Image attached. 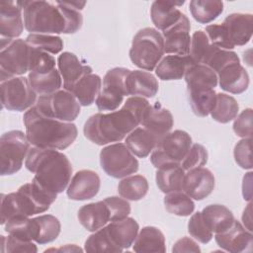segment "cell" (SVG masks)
I'll list each match as a JSON object with an SVG mask.
<instances>
[{"label": "cell", "instance_id": "7c38bea8", "mask_svg": "<svg viewBox=\"0 0 253 253\" xmlns=\"http://www.w3.org/2000/svg\"><path fill=\"white\" fill-rule=\"evenodd\" d=\"M102 169L110 177L121 179L138 170V160L125 143L116 142L104 147L100 152Z\"/></svg>", "mask_w": 253, "mask_h": 253}, {"label": "cell", "instance_id": "603a6c76", "mask_svg": "<svg viewBox=\"0 0 253 253\" xmlns=\"http://www.w3.org/2000/svg\"><path fill=\"white\" fill-rule=\"evenodd\" d=\"M216 75L219 87L231 94H241L249 86V75L240 62L225 66Z\"/></svg>", "mask_w": 253, "mask_h": 253}, {"label": "cell", "instance_id": "816d5d0a", "mask_svg": "<svg viewBox=\"0 0 253 253\" xmlns=\"http://www.w3.org/2000/svg\"><path fill=\"white\" fill-rule=\"evenodd\" d=\"M252 109L248 108L243 110L236 118L233 123V131L235 134L242 138L252 137Z\"/></svg>", "mask_w": 253, "mask_h": 253}, {"label": "cell", "instance_id": "83f0119b", "mask_svg": "<svg viewBox=\"0 0 253 253\" xmlns=\"http://www.w3.org/2000/svg\"><path fill=\"white\" fill-rule=\"evenodd\" d=\"M106 226L112 239L122 249H127L133 244L139 230L137 221L128 216L120 220L111 221Z\"/></svg>", "mask_w": 253, "mask_h": 253}, {"label": "cell", "instance_id": "8fae6325", "mask_svg": "<svg viewBox=\"0 0 253 253\" xmlns=\"http://www.w3.org/2000/svg\"><path fill=\"white\" fill-rule=\"evenodd\" d=\"M35 106L43 116L68 123L73 122L81 111L78 100L65 89L39 96Z\"/></svg>", "mask_w": 253, "mask_h": 253}, {"label": "cell", "instance_id": "d4e9b609", "mask_svg": "<svg viewBox=\"0 0 253 253\" xmlns=\"http://www.w3.org/2000/svg\"><path fill=\"white\" fill-rule=\"evenodd\" d=\"M77 217L80 224L91 232L97 231L111 221L109 208L104 201L82 206L78 211Z\"/></svg>", "mask_w": 253, "mask_h": 253}, {"label": "cell", "instance_id": "2e32d148", "mask_svg": "<svg viewBox=\"0 0 253 253\" xmlns=\"http://www.w3.org/2000/svg\"><path fill=\"white\" fill-rule=\"evenodd\" d=\"M191 24L183 13L177 23L162 32L164 40V53L188 55L190 50Z\"/></svg>", "mask_w": 253, "mask_h": 253}, {"label": "cell", "instance_id": "7dc6e473", "mask_svg": "<svg viewBox=\"0 0 253 253\" xmlns=\"http://www.w3.org/2000/svg\"><path fill=\"white\" fill-rule=\"evenodd\" d=\"M208 157L209 154L207 148L200 143H194L191 145L189 151L182 160L181 166L185 171L203 167L207 164Z\"/></svg>", "mask_w": 253, "mask_h": 253}, {"label": "cell", "instance_id": "1f68e13d", "mask_svg": "<svg viewBox=\"0 0 253 253\" xmlns=\"http://www.w3.org/2000/svg\"><path fill=\"white\" fill-rule=\"evenodd\" d=\"M101 77L92 72L85 75L78 82H76L74 86L69 90V92L75 96L81 106L87 107L95 102L101 91Z\"/></svg>", "mask_w": 253, "mask_h": 253}, {"label": "cell", "instance_id": "ac0fdd59", "mask_svg": "<svg viewBox=\"0 0 253 253\" xmlns=\"http://www.w3.org/2000/svg\"><path fill=\"white\" fill-rule=\"evenodd\" d=\"M220 25L233 47L245 45L251 40L253 32V16L251 14L232 13Z\"/></svg>", "mask_w": 253, "mask_h": 253}, {"label": "cell", "instance_id": "5b68a950", "mask_svg": "<svg viewBox=\"0 0 253 253\" xmlns=\"http://www.w3.org/2000/svg\"><path fill=\"white\" fill-rule=\"evenodd\" d=\"M57 196L32 181L22 185L17 192L1 195V224L14 217H30L47 211Z\"/></svg>", "mask_w": 253, "mask_h": 253}, {"label": "cell", "instance_id": "52a82bcc", "mask_svg": "<svg viewBox=\"0 0 253 253\" xmlns=\"http://www.w3.org/2000/svg\"><path fill=\"white\" fill-rule=\"evenodd\" d=\"M164 54V40L153 28L139 30L132 39L129 58L138 68L146 71L155 69Z\"/></svg>", "mask_w": 253, "mask_h": 253}, {"label": "cell", "instance_id": "ab89813d", "mask_svg": "<svg viewBox=\"0 0 253 253\" xmlns=\"http://www.w3.org/2000/svg\"><path fill=\"white\" fill-rule=\"evenodd\" d=\"M84 250L86 252H123L120 246H118L115 241L112 239L107 226H103L102 228L95 231L91 234L85 241Z\"/></svg>", "mask_w": 253, "mask_h": 253}, {"label": "cell", "instance_id": "f6af8a7d", "mask_svg": "<svg viewBox=\"0 0 253 253\" xmlns=\"http://www.w3.org/2000/svg\"><path fill=\"white\" fill-rule=\"evenodd\" d=\"M55 58L50 53L32 47L29 67L30 72L41 74L47 73L55 68Z\"/></svg>", "mask_w": 253, "mask_h": 253}, {"label": "cell", "instance_id": "c3c4849f", "mask_svg": "<svg viewBox=\"0 0 253 253\" xmlns=\"http://www.w3.org/2000/svg\"><path fill=\"white\" fill-rule=\"evenodd\" d=\"M1 252L15 253V252H28L36 253L38 252L37 245L32 240L22 239L11 234L7 237L1 235Z\"/></svg>", "mask_w": 253, "mask_h": 253}, {"label": "cell", "instance_id": "681fc988", "mask_svg": "<svg viewBox=\"0 0 253 253\" xmlns=\"http://www.w3.org/2000/svg\"><path fill=\"white\" fill-rule=\"evenodd\" d=\"M109 208L110 220H120L126 218L130 213V205L127 200L124 198H119L116 196L108 197L103 200Z\"/></svg>", "mask_w": 253, "mask_h": 253}, {"label": "cell", "instance_id": "4fadbf2b", "mask_svg": "<svg viewBox=\"0 0 253 253\" xmlns=\"http://www.w3.org/2000/svg\"><path fill=\"white\" fill-rule=\"evenodd\" d=\"M1 81L2 107L9 111L24 112L36 105L37 93L25 76H13Z\"/></svg>", "mask_w": 253, "mask_h": 253}, {"label": "cell", "instance_id": "ba28073f", "mask_svg": "<svg viewBox=\"0 0 253 253\" xmlns=\"http://www.w3.org/2000/svg\"><path fill=\"white\" fill-rule=\"evenodd\" d=\"M32 47L23 39L1 38L0 80L22 76L29 71Z\"/></svg>", "mask_w": 253, "mask_h": 253}, {"label": "cell", "instance_id": "f907efd6", "mask_svg": "<svg viewBox=\"0 0 253 253\" xmlns=\"http://www.w3.org/2000/svg\"><path fill=\"white\" fill-rule=\"evenodd\" d=\"M251 137L242 138L234 146L233 156L238 166L242 169H252V156H251Z\"/></svg>", "mask_w": 253, "mask_h": 253}, {"label": "cell", "instance_id": "f5cc1de1", "mask_svg": "<svg viewBox=\"0 0 253 253\" xmlns=\"http://www.w3.org/2000/svg\"><path fill=\"white\" fill-rule=\"evenodd\" d=\"M205 33L207 34L209 41L211 44L227 50L234 48L228 42L226 35L220 24H212L207 26Z\"/></svg>", "mask_w": 253, "mask_h": 253}, {"label": "cell", "instance_id": "6da1fadb", "mask_svg": "<svg viewBox=\"0 0 253 253\" xmlns=\"http://www.w3.org/2000/svg\"><path fill=\"white\" fill-rule=\"evenodd\" d=\"M148 105L149 102L145 98L131 96L120 110L91 116L84 125V135L97 145L120 142L140 125Z\"/></svg>", "mask_w": 253, "mask_h": 253}, {"label": "cell", "instance_id": "e0dca14e", "mask_svg": "<svg viewBox=\"0 0 253 253\" xmlns=\"http://www.w3.org/2000/svg\"><path fill=\"white\" fill-rule=\"evenodd\" d=\"M215 180L211 170L204 167L194 168L185 173L183 191L192 199L202 201L214 189Z\"/></svg>", "mask_w": 253, "mask_h": 253}, {"label": "cell", "instance_id": "30bf717a", "mask_svg": "<svg viewBox=\"0 0 253 253\" xmlns=\"http://www.w3.org/2000/svg\"><path fill=\"white\" fill-rule=\"evenodd\" d=\"M192 145V137L184 130L176 129L163 136L150 155L152 165L158 169L164 165L181 164Z\"/></svg>", "mask_w": 253, "mask_h": 253}, {"label": "cell", "instance_id": "277c9868", "mask_svg": "<svg viewBox=\"0 0 253 253\" xmlns=\"http://www.w3.org/2000/svg\"><path fill=\"white\" fill-rule=\"evenodd\" d=\"M23 123L28 140L31 145L37 147L63 150L74 142L78 134L77 127L73 123L43 116L36 106L25 112Z\"/></svg>", "mask_w": 253, "mask_h": 253}, {"label": "cell", "instance_id": "44dd1931", "mask_svg": "<svg viewBox=\"0 0 253 253\" xmlns=\"http://www.w3.org/2000/svg\"><path fill=\"white\" fill-rule=\"evenodd\" d=\"M21 1H4L0 4L1 38L17 39L24 30Z\"/></svg>", "mask_w": 253, "mask_h": 253}, {"label": "cell", "instance_id": "8d00e7d4", "mask_svg": "<svg viewBox=\"0 0 253 253\" xmlns=\"http://www.w3.org/2000/svg\"><path fill=\"white\" fill-rule=\"evenodd\" d=\"M193 18L200 24H209L223 12V2L219 0H192L189 4Z\"/></svg>", "mask_w": 253, "mask_h": 253}, {"label": "cell", "instance_id": "9f6ffc18", "mask_svg": "<svg viewBox=\"0 0 253 253\" xmlns=\"http://www.w3.org/2000/svg\"><path fill=\"white\" fill-rule=\"evenodd\" d=\"M49 251H63V252H74V251H82V249L75 244H66L65 246H61L59 248H50L45 250L44 252H49Z\"/></svg>", "mask_w": 253, "mask_h": 253}, {"label": "cell", "instance_id": "5bb4252c", "mask_svg": "<svg viewBox=\"0 0 253 253\" xmlns=\"http://www.w3.org/2000/svg\"><path fill=\"white\" fill-rule=\"evenodd\" d=\"M129 69L115 67L107 71L103 78V88L97 96L95 103L99 111H116L127 96L126 90V78Z\"/></svg>", "mask_w": 253, "mask_h": 253}, {"label": "cell", "instance_id": "7402d4cb", "mask_svg": "<svg viewBox=\"0 0 253 253\" xmlns=\"http://www.w3.org/2000/svg\"><path fill=\"white\" fill-rule=\"evenodd\" d=\"M57 67L63 80V89L67 91H69L82 77L93 71L91 66L83 64L78 57L70 51H64L58 55Z\"/></svg>", "mask_w": 253, "mask_h": 253}, {"label": "cell", "instance_id": "bcb514c9", "mask_svg": "<svg viewBox=\"0 0 253 253\" xmlns=\"http://www.w3.org/2000/svg\"><path fill=\"white\" fill-rule=\"evenodd\" d=\"M188 232L190 235L200 243L207 244L212 238V232L206 224L201 211L192 214L188 222Z\"/></svg>", "mask_w": 253, "mask_h": 253}, {"label": "cell", "instance_id": "8992f818", "mask_svg": "<svg viewBox=\"0 0 253 253\" xmlns=\"http://www.w3.org/2000/svg\"><path fill=\"white\" fill-rule=\"evenodd\" d=\"M5 231L13 236L46 244L55 240L61 229L60 221L52 214H42L33 218L14 217L5 222Z\"/></svg>", "mask_w": 253, "mask_h": 253}, {"label": "cell", "instance_id": "484cf974", "mask_svg": "<svg viewBox=\"0 0 253 253\" xmlns=\"http://www.w3.org/2000/svg\"><path fill=\"white\" fill-rule=\"evenodd\" d=\"M182 2H169V1H154L150 8L151 21L156 27L157 31H165L179 21L182 12L178 9L183 5Z\"/></svg>", "mask_w": 253, "mask_h": 253}, {"label": "cell", "instance_id": "e575fe53", "mask_svg": "<svg viewBox=\"0 0 253 253\" xmlns=\"http://www.w3.org/2000/svg\"><path fill=\"white\" fill-rule=\"evenodd\" d=\"M187 88H209L217 86V75L209 66L204 64L191 65L185 73Z\"/></svg>", "mask_w": 253, "mask_h": 253}, {"label": "cell", "instance_id": "4dcf8cb0", "mask_svg": "<svg viewBox=\"0 0 253 253\" xmlns=\"http://www.w3.org/2000/svg\"><path fill=\"white\" fill-rule=\"evenodd\" d=\"M202 216L212 233H218L228 228L235 220L232 211L223 205L212 204L203 209Z\"/></svg>", "mask_w": 253, "mask_h": 253}, {"label": "cell", "instance_id": "d6a6232c", "mask_svg": "<svg viewBox=\"0 0 253 253\" xmlns=\"http://www.w3.org/2000/svg\"><path fill=\"white\" fill-rule=\"evenodd\" d=\"M185 170L181 164L164 165L156 171V185L158 189L167 194L175 191H183Z\"/></svg>", "mask_w": 253, "mask_h": 253}, {"label": "cell", "instance_id": "cb8c5ba5", "mask_svg": "<svg viewBox=\"0 0 253 253\" xmlns=\"http://www.w3.org/2000/svg\"><path fill=\"white\" fill-rule=\"evenodd\" d=\"M159 84L153 74L143 70H130L126 78L127 95L152 98L158 92Z\"/></svg>", "mask_w": 253, "mask_h": 253}, {"label": "cell", "instance_id": "f1b7e54d", "mask_svg": "<svg viewBox=\"0 0 253 253\" xmlns=\"http://www.w3.org/2000/svg\"><path fill=\"white\" fill-rule=\"evenodd\" d=\"M132 250L137 253L166 252L165 237L163 232L155 226H144L137 233L132 244Z\"/></svg>", "mask_w": 253, "mask_h": 253}, {"label": "cell", "instance_id": "db71d44e", "mask_svg": "<svg viewBox=\"0 0 253 253\" xmlns=\"http://www.w3.org/2000/svg\"><path fill=\"white\" fill-rule=\"evenodd\" d=\"M172 252L180 253V252H201V248L198 243L187 236H184L177 240L172 247Z\"/></svg>", "mask_w": 253, "mask_h": 253}, {"label": "cell", "instance_id": "9c48e42d", "mask_svg": "<svg viewBox=\"0 0 253 253\" xmlns=\"http://www.w3.org/2000/svg\"><path fill=\"white\" fill-rule=\"evenodd\" d=\"M31 148L26 133L22 130H9L0 138V174L13 175L23 166V161Z\"/></svg>", "mask_w": 253, "mask_h": 253}, {"label": "cell", "instance_id": "f35d334b", "mask_svg": "<svg viewBox=\"0 0 253 253\" xmlns=\"http://www.w3.org/2000/svg\"><path fill=\"white\" fill-rule=\"evenodd\" d=\"M238 111L239 105L234 97L225 93H216L215 104L210 114L214 121L227 124L236 118Z\"/></svg>", "mask_w": 253, "mask_h": 253}, {"label": "cell", "instance_id": "ffe728a7", "mask_svg": "<svg viewBox=\"0 0 253 253\" xmlns=\"http://www.w3.org/2000/svg\"><path fill=\"white\" fill-rule=\"evenodd\" d=\"M140 125L142 127L155 135L159 141L169 133L174 125V119L171 112L156 102L153 105H148L145 109Z\"/></svg>", "mask_w": 253, "mask_h": 253}, {"label": "cell", "instance_id": "836d02e7", "mask_svg": "<svg viewBox=\"0 0 253 253\" xmlns=\"http://www.w3.org/2000/svg\"><path fill=\"white\" fill-rule=\"evenodd\" d=\"M188 100L192 111L198 117H207L212 110L216 93L209 88H187Z\"/></svg>", "mask_w": 253, "mask_h": 253}, {"label": "cell", "instance_id": "74e56055", "mask_svg": "<svg viewBox=\"0 0 253 253\" xmlns=\"http://www.w3.org/2000/svg\"><path fill=\"white\" fill-rule=\"evenodd\" d=\"M148 189V182L142 175L126 176L118 185L119 195L127 201H139L143 199Z\"/></svg>", "mask_w": 253, "mask_h": 253}, {"label": "cell", "instance_id": "f546056e", "mask_svg": "<svg viewBox=\"0 0 253 253\" xmlns=\"http://www.w3.org/2000/svg\"><path fill=\"white\" fill-rule=\"evenodd\" d=\"M159 139L144 127L137 126L126 136V145L139 158L148 156L156 147Z\"/></svg>", "mask_w": 253, "mask_h": 253}, {"label": "cell", "instance_id": "d590c367", "mask_svg": "<svg viewBox=\"0 0 253 253\" xmlns=\"http://www.w3.org/2000/svg\"><path fill=\"white\" fill-rule=\"evenodd\" d=\"M29 82L37 95H48L60 90L62 86V78L57 69H53L47 73L29 72Z\"/></svg>", "mask_w": 253, "mask_h": 253}, {"label": "cell", "instance_id": "7a4b0ae2", "mask_svg": "<svg viewBox=\"0 0 253 253\" xmlns=\"http://www.w3.org/2000/svg\"><path fill=\"white\" fill-rule=\"evenodd\" d=\"M25 29L31 34H74L83 24L79 10L66 1H21Z\"/></svg>", "mask_w": 253, "mask_h": 253}, {"label": "cell", "instance_id": "11a10c76", "mask_svg": "<svg viewBox=\"0 0 253 253\" xmlns=\"http://www.w3.org/2000/svg\"><path fill=\"white\" fill-rule=\"evenodd\" d=\"M251 203L247 205V207L243 211L242 214V222L243 226L248 229L249 231H252V218H251Z\"/></svg>", "mask_w": 253, "mask_h": 253}, {"label": "cell", "instance_id": "9a60e30c", "mask_svg": "<svg viewBox=\"0 0 253 253\" xmlns=\"http://www.w3.org/2000/svg\"><path fill=\"white\" fill-rule=\"evenodd\" d=\"M214 240L224 251L231 253L250 252L253 243V235L252 231L246 229L240 221L235 219L228 228L215 233Z\"/></svg>", "mask_w": 253, "mask_h": 253}, {"label": "cell", "instance_id": "7bdbcfd3", "mask_svg": "<svg viewBox=\"0 0 253 253\" xmlns=\"http://www.w3.org/2000/svg\"><path fill=\"white\" fill-rule=\"evenodd\" d=\"M26 42L34 48L56 54L63 48V41L60 37L47 34H30L26 38Z\"/></svg>", "mask_w": 253, "mask_h": 253}, {"label": "cell", "instance_id": "ee69618b", "mask_svg": "<svg viewBox=\"0 0 253 253\" xmlns=\"http://www.w3.org/2000/svg\"><path fill=\"white\" fill-rule=\"evenodd\" d=\"M240 59L236 52L232 50L222 49L212 44V47L204 62V65L209 66L216 74L225 66L231 63H239Z\"/></svg>", "mask_w": 253, "mask_h": 253}, {"label": "cell", "instance_id": "60d3db41", "mask_svg": "<svg viewBox=\"0 0 253 253\" xmlns=\"http://www.w3.org/2000/svg\"><path fill=\"white\" fill-rule=\"evenodd\" d=\"M164 206L169 213L178 216H188L193 213L195 204L184 191L167 193L164 197Z\"/></svg>", "mask_w": 253, "mask_h": 253}, {"label": "cell", "instance_id": "3957f363", "mask_svg": "<svg viewBox=\"0 0 253 253\" xmlns=\"http://www.w3.org/2000/svg\"><path fill=\"white\" fill-rule=\"evenodd\" d=\"M25 166L35 174L32 181L52 195L62 193L71 180V162L57 149L32 146L25 159Z\"/></svg>", "mask_w": 253, "mask_h": 253}, {"label": "cell", "instance_id": "d6986e66", "mask_svg": "<svg viewBox=\"0 0 253 253\" xmlns=\"http://www.w3.org/2000/svg\"><path fill=\"white\" fill-rule=\"evenodd\" d=\"M101 186L99 175L93 170L77 171L71 178L66 190L70 200L86 201L94 198Z\"/></svg>", "mask_w": 253, "mask_h": 253}, {"label": "cell", "instance_id": "4316f807", "mask_svg": "<svg viewBox=\"0 0 253 253\" xmlns=\"http://www.w3.org/2000/svg\"><path fill=\"white\" fill-rule=\"evenodd\" d=\"M193 65L188 55L168 54L161 58L155 67L156 76L164 81L179 80L185 76L187 69Z\"/></svg>", "mask_w": 253, "mask_h": 253}, {"label": "cell", "instance_id": "b9f144b4", "mask_svg": "<svg viewBox=\"0 0 253 253\" xmlns=\"http://www.w3.org/2000/svg\"><path fill=\"white\" fill-rule=\"evenodd\" d=\"M211 47L212 44L210 42L209 38L204 31L198 30L194 32L191 37L190 50L188 54L192 64H204Z\"/></svg>", "mask_w": 253, "mask_h": 253}]
</instances>
